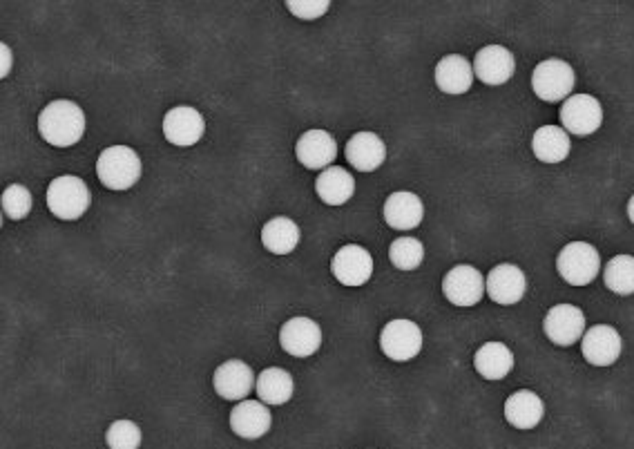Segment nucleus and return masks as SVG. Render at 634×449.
<instances>
[{
	"mask_svg": "<svg viewBox=\"0 0 634 449\" xmlns=\"http://www.w3.org/2000/svg\"><path fill=\"white\" fill-rule=\"evenodd\" d=\"M38 132L54 148H70L85 135V112L79 103L59 99L38 114Z\"/></svg>",
	"mask_w": 634,
	"mask_h": 449,
	"instance_id": "nucleus-1",
	"label": "nucleus"
},
{
	"mask_svg": "<svg viewBox=\"0 0 634 449\" xmlns=\"http://www.w3.org/2000/svg\"><path fill=\"white\" fill-rule=\"evenodd\" d=\"M47 208L54 217L63 219V222H74L81 219L92 204V195L88 184L81 177L74 175H61L52 179V184L47 186Z\"/></svg>",
	"mask_w": 634,
	"mask_h": 449,
	"instance_id": "nucleus-2",
	"label": "nucleus"
},
{
	"mask_svg": "<svg viewBox=\"0 0 634 449\" xmlns=\"http://www.w3.org/2000/svg\"><path fill=\"white\" fill-rule=\"evenodd\" d=\"M141 159L137 152L128 146H110L105 148L99 161H96V175L99 181L110 190H128L141 179Z\"/></svg>",
	"mask_w": 634,
	"mask_h": 449,
	"instance_id": "nucleus-3",
	"label": "nucleus"
},
{
	"mask_svg": "<svg viewBox=\"0 0 634 449\" xmlns=\"http://www.w3.org/2000/svg\"><path fill=\"white\" fill-rule=\"evenodd\" d=\"M556 271L570 286H588L599 277L601 255L590 242H570L556 255Z\"/></svg>",
	"mask_w": 634,
	"mask_h": 449,
	"instance_id": "nucleus-4",
	"label": "nucleus"
},
{
	"mask_svg": "<svg viewBox=\"0 0 634 449\" xmlns=\"http://www.w3.org/2000/svg\"><path fill=\"white\" fill-rule=\"evenodd\" d=\"M576 74L568 61L545 59L534 68L532 90L545 103H563L572 97Z\"/></svg>",
	"mask_w": 634,
	"mask_h": 449,
	"instance_id": "nucleus-5",
	"label": "nucleus"
},
{
	"mask_svg": "<svg viewBox=\"0 0 634 449\" xmlns=\"http://www.w3.org/2000/svg\"><path fill=\"white\" fill-rule=\"evenodd\" d=\"M559 119L568 135L590 137L603 126V108L592 94H572L568 101H563Z\"/></svg>",
	"mask_w": 634,
	"mask_h": 449,
	"instance_id": "nucleus-6",
	"label": "nucleus"
},
{
	"mask_svg": "<svg viewBox=\"0 0 634 449\" xmlns=\"http://www.w3.org/2000/svg\"><path fill=\"white\" fill-rule=\"evenodd\" d=\"M380 349L393 362H409L422 351V331L413 320H391L380 333Z\"/></svg>",
	"mask_w": 634,
	"mask_h": 449,
	"instance_id": "nucleus-7",
	"label": "nucleus"
},
{
	"mask_svg": "<svg viewBox=\"0 0 634 449\" xmlns=\"http://www.w3.org/2000/svg\"><path fill=\"white\" fill-rule=\"evenodd\" d=\"M443 293L456 307H476L487 293L485 277L472 264H458L443 277Z\"/></svg>",
	"mask_w": 634,
	"mask_h": 449,
	"instance_id": "nucleus-8",
	"label": "nucleus"
},
{
	"mask_svg": "<svg viewBox=\"0 0 634 449\" xmlns=\"http://www.w3.org/2000/svg\"><path fill=\"white\" fill-rule=\"evenodd\" d=\"M543 331L556 347H572L585 336V313L574 304H556L547 311Z\"/></svg>",
	"mask_w": 634,
	"mask_h": 449,
	"instance_id": "nucleus-9",
	"label": "nucleus"
},
{
	"mask_svg": "<svg viewBox=\"0 0 634 449\" xmlns=\"http://www.w3.org/2000/svg\"><path fill=\"white\" fill-rule=\"evenodd\" d=\"M623 340L621 333L610 324H597L585 331L581 340V353L592 367H612L621 358Z\"/></svg>",
	"mask_w": 634,
	"mask_h": 449,
	"instance_id": "nucleus-10",
	"label": "nucleus"
},
{
	"mask_svg": "<svg viewBox=\"0 0 634 449\" xmlns=\"http://www.w3.org/2000/svg\"><path fill=\"white\" fill-rule=\"evenodd\" d=\"M206 121L201 117V112L190 108V105H177L166 112L163 117V137L168 139V143L179 148H190L199 143V139L204 137Z\"/></svg>",
	"mask_w": 634,
	"mask_h": 449,
	"instance_id": "nucleus-11",
	"label": "nucleus"
},
{
	"mask_svg": "<svg viewBox=\"0 0 634 449\" xmlns=\"http://www.w3.org/2000/svg\"><path fill=\"white\" fill-rule=\"evenodd\" d=\"M487 295L492 298L496 304L501 307H512V304H518L527 293V275L523 273L521 266L516 264H498L489 271L487 280Z\"/></svg>",
	"mask_w": 634,
	"mask_h": 449,
	"instance_id": "nucleus-12",
	"label": "nucleus"
},
{
	"mask_svg": "<svg viewBox=\"0 0 634 449\" xmlns=\"http://www.w3.org/2000/svg\"><path fill=\"white\" fill-rule=\"evenodd\" d=\"M331 271L335 280L344 286H362L373 275V257L364 246L347 244L333 255Z\"/></svg>",
	"mask_w": 634,
	"mask_h": 449,
	"instance_id": "nucleus-13",
	"label": "nucleus"
},
{
	"mask_svg": "<svg viewBox=\"0 0 634 449\" xmlns=\"http://www.w3.org/2000/svg\"><path fill=\"white\" fill-rule=\"evenodd\" d=\"M514 72L516 59L507 47L485 45L483 50H478L474 59V76L480 83L489 85V88H496V85H505L512 79Z\"/></svg>",
	"mask_w": 634,
	"mask_h": 449,
	"instance_id": "nucleus-14",
	"label": "nucleus"
},
{
	"mask_svg": "<svg viewBox=\"0 0 634 449\" xmlns=\"http://www.w3.org/2000/svg\"><path fill=\"white\" fill-rule=\"evenodd\" d=\"M280 345L286 353L295 358H309L322 347V329L320 324L304 315H297L284 322L280 329Z\"/></svg>",
	"mask_w": 634,
	"mask_h": 449,
	"instance_id": "nucleus-15",
	"label": "nucleus"
},
{
	"mask_svg": "<svg viewBox=\"0 0 634 449\" xmlns=\"http://www.w3.org/2000/svg\"><path fill=\"white\" fill-rule=\"evenodd\" d=\"M255 374L253 369L242 360H226L224 365H219L215 369L213 376V387L217 391V396H222L224 400H233V403H242L248 398L251 391H255Z\"/></svg>",
	"mask_w": 634,
	"mask_h": 449,
	"instance_id": "nucleus-16",
	"label": "nucleus"
},
{
	"mask_svg": "<svg viewBox=\"0 0 634 449\" xmlns=\"http://www.w3.org/2000/svg\"><path fill=\"white\" fill-rule=\"evenodd\" d=\"M295 157L304 168L326 170L338 157V141L326 130H306L295 143Z\"/></svg>",
	"mask_w": 634,
	"mask_h": 449,
	"instance_id": "nucleus-17",
	"label": "nucleus"
},
{
	"mask_svg": "<svg viewBox=\"0 0 634 449\" xmlns=\"http://www.w3.org/2000/svg\"><path fill=\"white\" fill-rule=\"evenodd\" d=\"M382 217L393 231H413L425 219V204H422V199L416 193L396 190L384 202Z\"/></svg>",
	"mask_w": 634,
	"mask_h": 449,
	"instance_id": "nucleus-18",
	"label": "nucleus"
},
{
	"mask_svg": "<svg viewBox=\"0 0 634 449\" xmlns=\"http://www.w3.org/2000/svg\"><path fill=\"white\" fill-rule=\"evenodd\" d=\"M273 416L262 400H242L230 412V429L246 441H257V438L271 432Z\"/></svg>",
	"mask_w": 634,
	"mask_h": 449,
	"instance_id": "nucleus-19",
	"label": "nucleus"
},
{
	"mask_svg": "<svg viewBox=\"0 0 634 449\" xmlns=\"http://www.w3.org/2000/svg\"><path fill=\"white\" fill-rule=\"evenodd\" d=\"M344 152H347L349 164L360 173H373L387 159V146L376 132H355Z\"/></svg>",
	"mask_w": 634,
	"mask_h": 449,
	"instance_id": "nucleus-20",
	"label": "nucleus"
},
{
	"mask_svg": "<svg viewBox=\"0 0 634 449\" xmlns=\"http://www.w3.org/2000/svg\"><path fill=\"white\" fill-rule=\"evenodd\" d=\"M436 85L445 94H465L474 85V65L463 54H449L436 65Z\"/></svg>",
	"mask_w": 634,
	"mask_h": 449,
	"instance_id": "nucleus-21",
	"label": "nucleus"
},
{
	"mask_svg": "<svg viewBox=\"0 0 634 449\" xmlns=\"http://www.w3.org/2000/svg\"><path fill=\"white\" fill-rule=\"evenodd\" d=\"M545 416V403L536 391L521 389L505 400V420L516 429H534Z\"/></svg>",
	"mask_w": 634,
	"mask_h": 449,
	"instance_id": "nucleus-22",
	"label": "nucleus"
},
{
	"mask_svg": "<svg viewBox=\"0 0 634 449\" xmlns=\"http://www.w3.org/2000/svg\"><path fill=\"white\" fill-rule=\"evenodd\" d=\"M474 369L485 380H503L514 371V353L503 342H485L474 353Z\"/></svg>",
	"mask_w": 634,
	"mask_h": 449,
	"instance_id": "nucleus-23",
	"label": "nucleus"
},
{
	"mask_svg": "<svg viewBox=\"0 0 634 449\" xmlns=\"http://www.w3.org/2000/svg\"><path fill=\"white\" fill-rule=\"evenodd\" d=\"M532 150L543 164H561L570 157L572 139L561 126H543L534 132Z\"/></svg>",
	"mask_w": 634,
	"mask_h": 449,
	"instance_id": "nucleus-24",
	"label": "nucleus"
},
{
	"mask_svg": "<svg viewBox=\"0 0 634 449\" xmlns=\"http://www.w3.org/2000/svg\"><path fill=\"white\" fill-rule=\"evenodd\" d=\"M255 391L264 405L280 407L286 405L295 394V382L288 371L280 367H268L259 374L255 382Z\"/></svg>",
	"mask_w": 634,
	"mask_h": 449,
	"instance_id": "nucleus-25",
	"label": "nucleus"
},
{
	"mask_svg": "<svg viewBox=\"0 0 634 449\" xmlns=\"http://www.w3.org/2000/svg\"><path fill=\"white\" fill-rule=\"evenodd\" d=\"M315 193L329 206L347 204L355 193V179L340 166H331L322 170V175L315 181Z\"/></svg>",
	"mask_w": 634,
	"mask_h": 449,
	"instance_id": "nucleus-26",
	"label": "nucleus"
},
{
	"mask_svg": "<svg viewBox=\"0 0 634 449\" xmlns=\"http://www.w3.org/2000/svg\"><path fill=\"white\" fill-rule=\"evenodd\" d=\"M300 226L291 217H273L262 228V244L268 253L288 255L300 244Z\"/></svg>",
	"mask_w": 634,
	"mask_h": 449,
	"instance_id": "nucleus-27",
	"label": "nucleus"
},
{
	"mask_svg": "<svg viewBox=\"0 0 634 449\" xmlns=\"http://www.w3.org/2000/svg\"><path fill=\"white\" fill-rule=\"evenodd\" d=\"M603 284L617 295H634V257L632 255H614L603 266Z\"/></svg>",
	"mask_w": 634,
	"mask_h": 449,
	"instance_id": "nucleus-28",
	"label": "nucleus"
},
{
	"mask_svg": "<svg viewBox=\"0 0 634 449\" xmlns=\"http://www.w3.org/2000/svg\"><path fill=\"white\" fill-rule=\"evenodd\" d=\"M389 260L398 271H416L425 260V246L416 237H398L389 248Z\"/></svg>",
	"mask_w": 634,
	"mask_h": 449,
	"instance_id": "nucleus-29",
	"label": "nucleus"
},
{
	"mask_svg": "<svg viewBox=\"0 0 634 449\" xmlns=\"http://www.w3.org/2000/svg\"><path fill=\"white\" fill-rule=\"evenodd\" d=\"M141 441V427L132 420H114L105 432V443L110 449H139Z\"/></svg>",
	"mask_w": 634,
	"mask_h": 449,
	"instance_id": "nucleus-30",
	"label": "nucleus"
},
{
	"mask_svg": "<svg viewBox=\"0 0 634 449\" xmlns=\"http://www.w3.org/2000/svg\"><path fill=\"white\" fill-rule=\"evenodd\" d=\"M0 202H3L5 215L9 219H14V222H18V219H25L27 215H30L32 204H34L32 202V193L25 186H21V184L7 186L3 197H0Z\"/></svg>",
	"mask_w": 634,
	"mask_h": 449,
	"instance_id": "nucleus-31",
	"label": "nucleus"
},
{
	"mask_svg": "<svg viewBox=\"0 0 634 449\" xmlns=\"http://www.w3.org/2000/svg\"><path fill=\"white\" fill-rule=\"evenodd\" d=\"M286 7L288 12L302 18V21H315V18H322L329 12L331 3L329 0H288Z\"/></svg>",
	"mask_w": 634,
	"mask_h": 449,
	"instance_id": "nucleus-32",
	"label": "nucleus"
},
{
	"mask_svg": "<svg viewBox=\"0 0 634 449\" xmlns=\"http://www.w3.org/2000/svg\"><path fill=\"white\" fill-rule=\"evenodd\" d=\"M0 50H3V76H7V65H9V68H12V54H9L7 45L0 47Z\"/></svg>",
	"mask_w": 634,
	"mask_h": 449,
	"instance_id": "nucleus-33",
	"label": "nucleus"
},
{
	"mask_svg": "<svg viewBox=\"0 0 634 449\" xmlns=\"http://www.w3.org/2000/svg\"><path fill=\"white\" fill-rule=\"evenodd\" d=\"M626 213H628V219L634 224V195L628 199V206H626Z\"/></svg>",
	"mask_w": 634,
	"mask_h": 449,
	"instance_id": "nucleus-34",
	"label": "nucleus"
}]
</instances>
